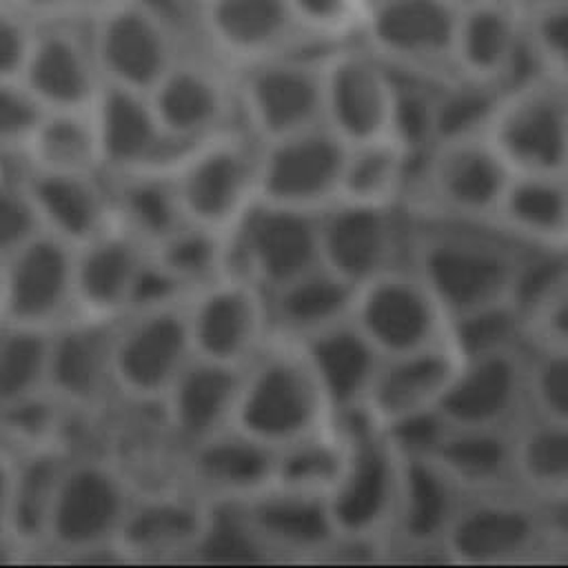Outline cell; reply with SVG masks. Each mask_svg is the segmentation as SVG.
I'll return each instance as SVG.
<instances>
[{
    "instance_id": "681fc988",
    "label": "cell",
    "mask_w": 568,
    "mask_h": 568,
    "mask_svg": "<svg viewBox=\"0 0 568 568\" xmlns=\"http://www.w3.org/2000/svg\"><path fill=\"white\" fill-rule=\"evenodd\" d=\"M395 87L390 138L415 160H422L437 142V93L442 82L399 75Z\"/></svg>"
},
{
    "instance_id": "c3c4849f",
    "label": "cell",
    "mask_w": 568,
    "mask_h": 568,
    "mask_svg": "<svg viewBox=\"0 0 568 568\" xmlns=\"http://www.w3.org/2000/svg\"><path fill=\"white\" fill-rule=\"evenodd\" d=\"M501 98L504 89L470 78L455 75L442 82L437 93V142L488 135Z\"/></svg>"
},
{
    "instance_id": "74e56055",
    "label": "cell",
    "mask_w": 568,
    "mask_h": 568,
    "mask_svg": "<svg viewBox=\"0 0 568 568\" xmlns=\"http://www.w3.org/2000/svg\"><path fill=\"white\" fill-rule=\"evenodd\" d=\"M271 328L288 339H304L353 317L357 286L320 264L266 293Z\"/></svg>"
},
{
    "instance_id": "8fae6325",
    "label": "cell",
    "mask_w": 568,
    "mask_h": 568,
    "mask_svg": "<svg viewBox=\"0 0 568 568\" xmlns=\"http://www.w3.org/2000/svg\"><path fill=\"white\" fill-rule=\"evenodd\" d=\"M186 302L129 311L118 320L113 337L118 393L135 402H160L195 357Z\"/></svg>"
},
{
    "instance_id": "836d02e7",
    "label": "cell",
    "mask_w": 568,
    "mask_h": 568,
    "mask_svg": "<svg viewBox=\"0 0 568 568\" xmlns=\"http://www.w3.org/2000/svg\"><path fill=\"white\" fill-rule=\"evenodd\" d=\"M335 419L366 406L382 353L351 320L297 342Z\"/></svg>"
},
{
    "instance_id": "30bf717a",
    "label": "cell",
    "mask_w": 568,
    "mask_h": 568,
    "mask_svg": "<svg viewBox=\"0 0 568 568\" xmlns=\"http://www.w3.org/2000/svg\"><path fill=\"white\" fill-rule=\"evenodd\" d=\"M417 215L404 202L337 200L320 213L322 264L355 286L410 264Z\"/></svg>"
},
{
    "instance_id": "91938a15",
    "label": "cell",
    "mask_w": 568,
    "mask_h": 568,
    "mask_svg": "<svg viewBox=\"0 0 568 568\" xmlns=\"http://www.w3.org/2000/svg\"><path fill=\"white\" fill-rule=\"evenodd\" d=\"M13 462L16 457L9 455L0 446V530L7 528V508H9V488L13 477Z\"/></svg>"
},
{
    "instance_id": "4316f807",
    "label": "cell",
    "mask_w": 568,
    "mask_h": 568,
    "mask_svg": "<svg viewBox=\"0 0 568 568\" xmlns=\"http://www.w3.org/2000/svg\"><path fill=\"white\" fill-rule=\"evenodd\" d=\"M155 115L175 146H189L224 131L233 109V89L211 64L178 58L149 91Z\"/></svg>"
},
{
    "instance_id": "f546056e",
    "label": "cell",
    "mask_w": 568,
    "mask_h": 568,
    "mask_svg": "<svg viewBox=\"0 0 568 568\" xmlns=\"http://www.w3.org/2000/svg\"><path fill=\"white\" fill-rule=\"evenodd\" d=\"M213 506L191 488L135 495L118 537V550L131 559L193 550L213 530Z\"/></svg>"
},
{
    "instance_id": "5b68a950",
    "label": "cell",
    "mask_w": 568,
    "mask_h": 568,
    "mask_svg": "<svg viewBox=\"0 0 568 568\" xmlns=\"http://www.w3.org/2000/svg\"><path fill=\"white\" fill-rule=\"evenodd\" d=\"M513 175L488 135L444 140L415 162L404 204L419 215L493 222Z\"/></svg>"
},
{
    "instance_id": "6f0895ef",
    "label": "cell",
    "mask_w": 568,
    "mask_h": 568,
    "mask_svg": "<svg viewBox=\"0 0 568 568\" xmlns=\"http://www.w3.org/2000/svg\"><path fill=\"white\" fill-rule=\"evenodd\" d=\"M36 29L11 0H0V78H20Z\"/></svg>"
},
{
    "instance_id": "7c38bea8",
    "label": "cell",
    "mask_w": 568,
    "mask_h": 568,
    "mask_svg": "<svg viewBox=\"0 0 568 568\" xmlns=\"http://www.w3.org/2000/svg\"><path fill=\"white\" fill-rule=\"evenodd\" d=\"M488 138L515 173H566L568 87L539 73L504 91Z\"/></svg>"
},
{
    "instance_id": "f1b7e54d",
    "label": "cell",
    "mask_w": 568,
    "mask_h": 568,
    "mask_svg": "<svg viewBox=\"0 0 568 568\" xmlns=\"http://www.w3.org/2000/svg\"><path fill=\"white\" fill-rule=\"evenodd\" d=\"M189 486L211 504H235L275 479V448L231 426L186 448Z\"/></svg>"
},
{
    "instance_id": "ee69618b",
    "label": "cell",
    "mask_w": 568,
    "mask_h": 568,
    "mask_svg": "<svg viewBox=\"0 0 568 568\" xmlns=\"http://www.w3.org/2000/svg\"><path fill=\"white\" fill-rule=\"evenodd\" d=\"M346 459V433L335 419L282 448H275L273 484L328 495Z\"/></svg>"
},
{
    "instance_id": "60d3db41",
    "label": "cell",
    "mask_w": 568,
    "mask_h": 568,
    "mask_svg": "<svg viewBox=\"0 0 568 568\" xmlns=\"http://www.w3.org/2000/svg\"><path fill=\"white\" fill-rule=\"evenodd\" d=\"M519 490L568 510V424L530 413L515 433Z\"/></svg>"
},
{
    "instance_id": "94428289",
    "label": "cell",
    "mask_w": 568,
    "mask_h": 568,
    "mask_svg": "<svg viewBox=\"0 0 568 568\" xmlns=\"http://www.w3.org/2000/svg\"><path fill=\"white\" fill-rule=\"evenodd\" d=\"M448 4H453L455 9H464V7H470V4H477V2H484V0H446Z\"/></svg>"
},
{
    "instance_id": "1f68e13d",
    "label": "cell",
    "mask_w": 568,
    "mask_h": 568,
    "mask_svg": "<svg viewBox=\"0 0 568 568\" xmlns=\"http://www.w3.org/2000/svg\"><path fill=\"white\" fill-rule=\"evenodd\" d=\"M149 246L118 220L75 248V313L120 320L131 304L135 277Z\"/></svg>"
},
{
    "instance_id": "e7e4bbea",
    "label": "cell",
    "mask_w": 568,
    "mask_h": 568,
    "mask_svg": "<svg viewBox=\"0 0 568 568\" xmlns=\"http://www.w3.org/2000/svg\"><path fill=\"white\" fill-rule=\"evenodd\" d=\"M191 2H193V4H197V7H200V4H204V2H209V0H191Z\"/></svg>"
},
{
    "instance_id": "7a4b0ae2",
    "label": "cell",
    "mask_w": 568,
    "mask_h": 568,
    "mask_svg": "<svg viewBox=\"0 0 568 568\" xmlns=\"http://www.w3.org/2000/svg\"><path fill=\"white\" fill-rule=\"evenodd\" d=\"M331 422L335 417L302 346L273 333L242 366L233 426L282 448Z\"/></svg>"
},
{
    "instance_id": "cb8c5ba5",
    "label": "cell",
    "mask_w": 568,
    "mask_h": 568,
    "mask_svg": "<svg viewBox=\"0 0 568 568\" xmlns=\"http://www.w3.org/2000/svg\"><path fill=\"white\" fill-rule=\"evenodd\" d=\"M115 324L73 313L51 328L47 390L64 408H91L115 390Z\"/></svg>"
},
{
    "instance_id": "9c48e42d",
    "label": "cell",
    "mask_w": 568,
    "mask_h": 568,
    "mask_svg": "<svg viewBox=\"0 0 568 568\" xmlns=\"http://www.w3.org/2000/svg\"><path fill=\"white\" fill-rule=\"evenodd\" d=\"M87 36L104 82L126 89L149 93L180 58L173 27L146 0H98Z\"/></svg>"
},
{
    "instance_id": "e575fe53",
    "label": "cell",
    "mask_w": 568,
    "mask_h": 568,
    "mask_svg": "<svg viewBox=\"0 0 568 568\" xmlns=\"http://www.w3.org/2000/svg\"><path fill=\"white\" fill-rule=\"evenodd\" d=\"M242 368L195 355L166 395V424L173 435L189 448L233 426L240 395Z\"/></svg>"
},
{
    "instance_id": "ab89813d",
    "label": "cell",
    "mask_w": 568,
    "mask_h": 568,
    "mask_svg": "<svg viewBox=\"0 0 568 568\" xmlns=\"http://www.w3.org/2000/svg\"><path fill=\"white\" fill-rule=\"evenodd\" d=\"M111 178L113 186L109 191L115 220L149 248L189 222L175 189L171 162L115 173Z\"/></svg>"
},
{
    "instance_id": "ba28073f",
    "label": "cell",
    "mask_w": 568,
    "mask_h": 568,
    "mask_svg": "<svg viewBox=\"0 0 568 568\" xmlns=\"http://www.w3.org/2000/svg\"><path fill=\"white\" fill-rule=\"evenodd\" d=\"M457 13L446 0H368L357 40L399 75L448 82Z\"/></svg>"
},
{
    "instance_id": "5bb4252c",
    "label": "cell",
    "mask_w": 568,
    "mask_h": 568,
    "mask_svg": "<svg viewBox=\"0 0 568 568\" xmlns=\"http://www.w3.org/2000/svg\"><path fill=\"white\" fill-rule=\"evenodd\" d=\"M395 71L359 40L322 55L324 124L348 146L388 138L395 104Z\"/></svg>"
},
{
    "instance_id": "4fadbf2b",
    "label": "cell",
    "mask_w": 568,
    "mask_h": 568,
    "mask_svg": "<svg viewBox=\"0 0 568 568\" xmlns=\"http://www.w3.org/2000/svg\"><path fill=\"white\" fill-rule=\"evenodd\" d=\"M235 98L257 142L324 124L322 55L291 51L242 64Z\"/></svg>"
},
{
    "instance_id": "7402d4cb",
    "label": "cell",
    "mask_w": 568,
    "mask_h": 568,
    "mask_svg": "<svg viewBox=\"0 0 568 568\" xmlns=\"http://www.w3.org/2000/svg\"><path fill=\"white\" fill-rule=\"evenodd\" d=\"M237 515L244 535L264 550L288 557H315L331 552L339 539L328 497L271 484L255 495L224 504Z\"/></svg>"
},
{
    "instance_id": "816d5d0a",
    "label": "cell",
    "mask_w": 568,
    "mask_h": 568,
    "mask_svg": "<svg viewBox=\"0 0 568 568\" xmlns=\"http://www.w3.org/2000/svg\"><path fill=\"white\" fill-rule=\"evenodd\" d=\"M300 27L315 44L357 40L368 0H288Z\"/></svg>"
},
{
    "instance_id": "603a6c76",
    "label": "cell",
    "mask_w": 568,
    "mask_h": 568,
    "mask_svg": "<svg viewBox=\"0 0 568 568\" xmlns=\"http://www.w3.org/2000/svg\"><path fill=\"white\" fill-rule=\"evenodd\" d=\"M20 80L44 111L93 109L104 87L87 29L73 20L38 24Z\"/></svg>"
},
{
    "instance_id": "db71d44e",
    "label": "cell",
    "mask_w": 568,
    "mask_h": 568,
    "mask_svg": "<svg viewBox=\"0 0 568 568\" xmlns=\"http://www.w3.org/2000/svg\"><path fill=\"white\" fill-rule=\"evenodd\" d=\"M42 115V104L20 78H0V153H20Z\"/></svg>"
},
{
    "instance_id": "d6986e66",
    "label": "cell",
    "mask_w": 568,
    "mask_h": 568,
    "mask_svg": "<svg viewBox=\"0 0 568 568\" xmlns=\"http://www.w3.org/2000/svg\"><path fill=\"white\" fill-rule=\"evenodd\" d=\"M528 348L459 359L439 417L455 428H519L532 413Z\"/></svg>"
},
{
    "instance_id": "3957f363",
    "label": "cell",
    "mask_w": 568,
    "mask_h": 568,
    "mask_svg": "<svg viewBox=\"0 0 568 568\" xmlns=\"http://www.w3.org/2000/svg\"><path fill=\"white\" fill-rule=\"evenodd\" d=\"M337 422L346 433V459L326 495L337 535L348 541L384 546L402 493L404 455L388 430L364 410Z\"/></svg>"
},
{
    "instance_id": "11a10c76",
    "label": "cell",
    "mask_w": 568,
    "mask_h": 568,
    "mask_svg": "<svg viewBox=\"0 0 568 568\" xmlns=\"http://www.w3.org/2000/svg\"><path fill=\"white\" fill-rule=\"evenodd\" d=\"M42 231L22 178L0 180V264Z\"/></svg>"
},
{
    "instance_id": "e0dca14e",
    "label": "cell",
    "mask_w": 568,
    "mask_h": 568,
    "mask_svg": "<svg viewBox=\"0 0 568 568\" xmlns=\"http://www.w3.org/2000/svg\"><path fill=\"white\" fill-rule=\"evenodd\" d=\"M231 264L266 293L320 266V213L257 200L231 231Z\"/></svg>"
},
{
    "instance_id": "2e32d148",
    "label": "cell",
    "mask_w": 568,
    "mask_h": 568,
    "mask_svg": "<svg viewBox=\"0 0 568 568\" xmlns=\"http://www.w3.org/2000/svg\"><path fill=\"white\" fill-rule=\"evenodd\" d=\"M353 322L382 355H397L448 342V313L415 271L395 266L357 286Z\"/></svg>"
},
{
    "instance_id": "44dd1931",
    "label": "cell",
    "mask_w": 568,
    "mask_h": 568,
    "mask_svg": "<svg viewBox=\"0 0 568 568\" xmlns=\"http://www.w3.org/2000/svg\"><path fill=\"white\" fill-rule=\"evenodd\" d=\"M4 322L51 331L75 313V246L40 231L0 264Z\"/></svg>"
},
{
    "instance_id": "f907efd6",
    "label": "cell",
    "mask_w": 568,
    "mask_h": 568,
    "mask_svg": "<svg viewBox=\"0 0 568 568\" xmlns=\"http://www.w3.org/2000/svg\"><path fill=\"white\" fill-rule=\"evenodd\" d=\"M526 38L539 71L568 87V0H526Z\"/></svg>"
},
{
    "instance_id": "277c9868",
    "label": "cell",
    "mask_w": 568,
    "mask_h": 568,
    "mask_svg": "<svg viewBox=\"0 0 568 568\" xmlns=\"http://www.w3.org/2000/svg\"><path fill=\"white\" fill-rule=\"evenodd\" d=\"M561 513L524 495L466 497L448 535V564L499 566L555 559Z\"/></svg>"
},
{
    "instance_id": "7dc6e473",
    "label": "cell",
    "mask_w": 568,
    "mask_h": 568,
    "mask_svg": "<svg viewBox=\"0 0 568 568\" xmlns=\"http://www.w3.org/2000/svg\"><path fill=\"white\" fill-rule=\"evenodd\" d=\"M448 344L459 359L528 348L526 313L517 302H504L453 315L448 322Z\"/></svg>"
},
{
    "instance_id": "f5cc1de1",
    "label": "cell",
    "mask_w": 568,
    "mask_h": 568,
    "mask_svg": "<svg viewBox=\"0 0 568 568\" xmlns=\"http://www.w3.org/2000/svg\"><path fill=\"white\" fill-rule=\"evenodd\" d=\"M528 375L532 413L568 424V351L530 346Z\"/></svg>"
},
{
    "instance_id": "6125c7cd",
    "label": "cell",
    "mask_w": 568,
    "mask_h": 568,
    "mask_svg": "<svg viewBox=\"0 0 568 568\" xmlns=\"http://www.w3.org/2000/svg\"><path fill=\"white\" fill-rule=\"evenodd\" d=\"M4 322V297H2V282H0V326Z\"/></svg>"
},
{
    "instance_id": "4dcf8cb0",
    "label": "cell",
    "mask_w": 568,
    "mask_h": 568,
    "mask_svg": "<svg viewBox=\"0 0 568 568\" xmlns=\"http://www.w3.org/2000/svg\"><path fill=\"white\" fill-rule=\"evenodd\" d=\"M93 118L102 171L115 175L173 160L166 151L175 144L166 138L146 91L104 82L93 104Z\"/></svg>"
},
{
    "instance_id": "f35d334b",
    "label": "cell",
    "mask_w": 568,
    "mask_h": 568,
    "mask_svg": "<svg viewBox=\"0 0 568 568\" xmlns=\"http://www.w3.org/2000/svg\"><path fill=\"white\" fill-rule=\"evenodd\" d=\"M69 455L55 444L27 448L13 462L7 530L24 550H40L47 541L58 486Z\"/></svg>"
},
{
    "instance_id": "52a82bcc",
    "label": "cell",
    "mask_w": 568,
    "mask_h": 568,
    "mask_svg": "<svg viewBox=\"0 0 568 568\" xmlns=\"http://www.w3.org/2000/svg\"><path fill=\"white\" fill-rule=\"evenodd\" d=\"M133 499L135 493L115 464L100 457H69L44 548L78 557L109 548L118 550V537Z\"/></svg>"
},
{
    "instance_id": "9a60e30c",
    "label": "cell",
    "mask_w": 568,
    "mask_h": 568,
    "mask_svg": "<svg viewBox=\"0 0 568 568\" xmlns=\"http://www.w3.org/2000/svg\"><path fill=\"white\" fill-rule=\"evenodd\" d=\"M348 144L326 124L260 142L257 200L322 213L339 200Z\"/></svg>"
},
{
    "instance_id": "6da1fadb",
    "label": "cell",
    "mask_w": 568,
    "mask_h": 568,
    "mask_svg": "<svg viewBox=\"0 0 568 568\" xmlns=\"http://www.w3.org/2000/svg\"><path fill=\"white\" fill-rule=\"evenodd\" d=\"M415 215L410 264L448 317L515 302L530 248L495 222Z\"/></svg>"
},
{
    "instance_id": "bcb514c9",
    "label": "cell",
    "mask_w": 568,
    "mask_h": 568,
    "mask_svg": "<svg viewBox=\"0 0 568 568\" xmlns=\"http://www.w3.org/2000/svg\"><path fill=\"white\" fill-rule=\"evenodd\" d=\"M47 328L2 322L0 326V410L47 395Z\"/></svg>"
},
{
    "instance_id": "ffe728a7",
    "label": "cell",
    "mask_w": 568,
    "mask_h": 568,
    "mask_svg": "<svg viewBox=\"0 0 568 568\" xmlns=\"http://www.w3.org/2000/svg\"><path fill=\"white\" fill-rule=\"evenodd\" d=\"M455 71L504 91L539 75L526 38V0H484L459 9Z\"/></svg>"
},
{
    "instance_id": "484cf974",
    "label": "cell",
    "mask_w": 568,
    "mask_h": 568,
    "mask_svg": "<svg viewBox=\"0 0 568 568\" xmlns=\"http://www.w3.org/2000/svg\"><path fill=\"white\" fill-rule=\"evenodd\" d=\"M464 490L430 459L404 457V479L386 550L433 555L448 561L446 535L464 504Z\"/></svg>"
},
{
    "instance_id": "d590c367",
    "label": "cell",
    "mask_w": 568,
    "mask_h": 568,
    "mask_svg": "<svg viewBox=\"0 0 568 568\" xmlns=\"http://www.w3.org/2000/svg\"><path fill=\"white\" fill-rule=\"evenodd\" d=\"M515 433L517 428H455L446 424L428 457L466 497L521 493L517 484Z\"/></svg>"
},
{
    "instance_id": "f6af8a7d",
    "label": "cell",
    "mask_w": 568,
    "mask_h": 568,
    "mask_svg": "<svg viewBox=\"0 0 568 568\" xmlns=\"http://www.w3.org/2000/svg\"><path fill=\"white\" fill-rule=\"evenodd\" d=\"M151 255L193 295L233 268L231 233L186 222L151 248Z\"/></svg>"
},
{
    "instance_id": "b9f144b4",
    "label": "cell",
    "mask_w": 568,
    "mask_h": 568,
    "mask_svg": "<svg viewBox=\"0 0 568 568\" xmlns=\"http://www.w3.org/2000/svg\"><path fill=\"white\" fill-rule=\"evenodd\" d=\"M27 169L53 173H102L93 109L44 111L20 151Z\"/></svg>"
},
{
    "instance_id": "680465c9",
    "label": "cell",
    "mask_w": 568,
    "mask_h": 568,
    "mask_svg": "<svg viewBox=\"0 0 568 568\" xmlns=\"http://www.w3.org/2000/svg\"><path fill=\"white\" fill-rule=\"evenodd\" d=\"M36 24L87 18L98 0H11Z\"/></svg>"
},
{
    "instance_id": "d6a6232c",
    "label": "cell",
    "mask_w": 568,
    "mask_h": 568,
    "mask_svg": "<svg viewBox=\"0 0 568 568\" xmlns=\"http://www.w3.org/2000/svg\"><path fill=\"white\" fill-rule=\"evenodd\" d=\"M100 173H53L27 169L22 184L38 213L42 231L82 246L115 222L111 191L98 180Z\"/></svg>"
},
{
    "instance_id": "be15d7a7",
    "label": "cell",
    "mask_w": 568,
    "mask_h": 568,
    "mask_svg": "<svg viewBox=\"0 0 568 568\" xmlns=\"http://www.w3.org/2000/svg\"><path fill=\"white\" fill-rule=\"evenodd\" d=\"M4 178V162H2V153H0V180Z\"/></svg>"
},
{
    "instance_id": "9f6ffc18",
    "label": "cell",
    "mask_w": 568,
    "mask_h": 568,
    "mask_svg": "<svg viewBox=\"0 0 568 568\" xmlns=\"http://www.w3.org/2000/svg\"><path fill=\"white\" fill-rule=\"evenodd\" d=\"M530 346L568 351V273L526 308Z\"/></svg>"
},
{
    "instance_id": "8d00e7d4",
    "label": "cell",
    "mask_w": 568,
    "mask_h": 568,
    "mask_svg": "<svg viewBox=\"0 0 568 568\" xmlns=\"http://www.w3.org/2000/svg\"><path fill=\"white\" fill-rule=\"evenodd\" d=\"M493 222L530 251L568 253V171L515 173Z\"/></svg>"
},
{
    "instance_id": "d4e9b609",
    "label": "cell",
    "mask_w": 568,
    "mask_h": 568,
    "mask_svg": "<svg viewBox=\"0 0 568 568\" xmlns=\"http://www.w3.org/2000/svg\"><path fill=\"white\" fill-rule=\"evenodd\" d=\"M197 9L209 42L240 67L315 47L288 0H209Z\"/></svg>"
},
{
    "instance_id": "7bdbcfd3",
    "label": "cell",
    "mask_w": 568,
    "mask_h": 568,
    "mask_svg": "<svg viewBox=\"0 0 568 568\" xmlns=\"http://www.w3.org/2000/svg\"><path fill=\"white\" fill-rule=\"evenodd\" d=\"M415 158L395 140L379 138L348 146L339 200L399 204L406 200Z\"/></svg>"
},
{
    "instance_id": "ac0fdd59",
    "label": "cell",
    "mask_w": 568,
    "mask_h": 568,
    "mask_svg": "<svg viewBox=\"0 0 568 568\" xmlns=\"http://www.w3.org/2000/svg\"><path fill=\"white\" fill-rule=\"evenodd\" d=\"M186 311L195 355L229 366L242 368L273 335L266 291L233 268L197 288Z\"/></svg>"
},
{
    "instance_id": "83f0119b",
    "label": "cell",
    "mask_w": 568,
    "mask_h": 568,
    "mask_svg": "<svg viewBox=\"0 0 568 568\" xmlns=\"http://www.w3.org/2000/svg\"><path fill=\"white\" fill-rule=\"evenodd\" d=\"M457 366L459 357L448 342L384 355L362 410L384 428L433 413L446 395Z\"/></svg>"
},
{
    "instance_id": "8992f818",
    "label": "cell",
    "mask_w": 568,
    "mask_h": 568,
    "mask_svg": "<svg viewBox=\"0 0 568 568\" xmlns=\"http://www.w3.org/2000/svg\"><path fill=\"white\" fill-rule=\"evenodd\" d=\"M257 151L251 133L229 129L184 146L171 173L186 220L231 233L257 202Z\"/></svg>"
}]
</instances>
